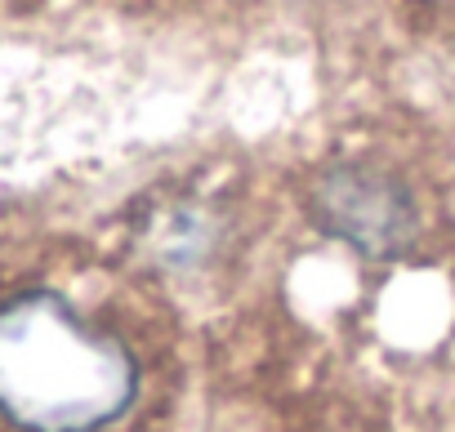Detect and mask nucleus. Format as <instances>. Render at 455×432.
<instances>
[{"instance_id": "obj_1", "label": "nucleus", "mask_w": 455, "mask_h": 432, "mask_svg": "<svg viewBox=\"0 0 455 432\" xmlns=\"http://www.w3.org/2000/svg\"><path fill=\"white\" fill-rule=\"evenodd\" d=\"M139 397V361L63 290L0 295V423L10 432H103Z\"/></svg>"}, {"instance_id": "obj_2", "label": "nucleus", "mask_w": 455, "mask_h": 432, "mask_svg": "<svg viewBox=\"0 0 455 432\" xmlns=\"http://www.w3.org/2000/svg\"><path fill=\"white\" fill-rule=\"evenodd\" d=\"M313 224L366 259L402 255L419 232V209L402 178L375 165H335L308 192Z\"/></svg>"}]
</instances>
